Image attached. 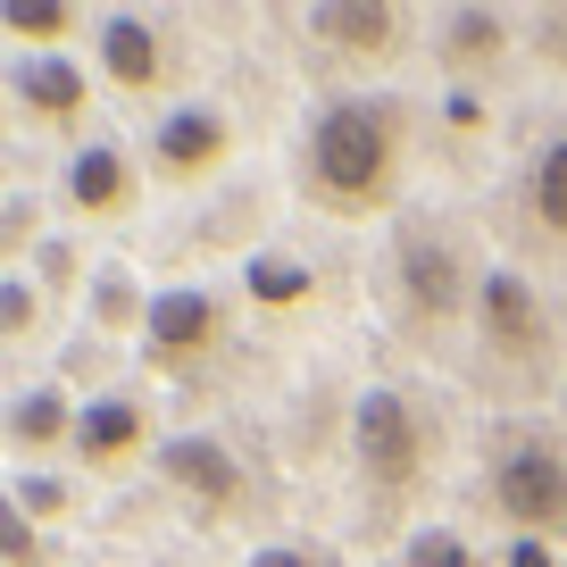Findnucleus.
Listing matches in <instances>:
<instances>
[{
  "mask_svg": "<svg viewBox=\"0 0 567 567\" xmlns=\"http://www.w3.org/2000/svg\"><path fill=\"white\" fill-rule=\"evenodd\" d=\"M409 142H417V101L401 92H334V101L309 117L301 151H292V193L318 217H384L401 200V167Z\"/></svg>",
  "mask_w": 567,
  "mask_h": 567,
  "instance_id": "1",
  "label": "nucleus"
},
{
  "mask_svg": "<svg viewBox=\"0 0 567 567\" xmlns=\"http://www.w3.org/2000/svg\"><path fill=\"white\" fill-rule=\"evenodd\" d=\"M476 501L509 543L567 550V434L550 417H493L476 460Z\"/></svg>",
  "mask_w": 567,
  "mask_h": 567,
  "instance_id": "2",
  "label": "nucleus"
},
{
  "mask_svg": "<svg viewBox=\"0 0 567 567\" xmlns=\"http://www.w3.org/2000/svg\"><path fill=\"white\" fill-rule=\"evenodd\" d=\"M434 460H443V417H434L417 392L409 384L359 392V409H351V476H359V493H368L375 526H392V517L434 484Z\"/></svg>",
  "mask_w": 567,
  "mask_h": 567,
  "instance_id": "3",
  "label": "nucleus"
},
{
  "mask_svg": "<svg viewBox=\"0 0 567 567\" xmlns=\"http://www.w3.org/2000/svg\"><path fill=\"white\" fill-rule=\"evenodd\" d=\"M467 326H476V368H484L476 384H501V392L559 384V318H550V301L517 267H484Z\"/></svg>",
  "mask_w": 567,
  "mask_h": 567,
  "instance_id": "4",
  "label": "nucleus"
},
{
  "mask_svg": "<svg viewBox=\"0 0 567 567\" xmlns=\"http://www.w3.org/2000/svg\"><path fill=\"white\" fill-rule=\"evenodd\" d=\"M476 267H467L460 234L443 217H401L392 226V301H401L409 334H451L460 318H476Z\"/></svg>",
  "mask_w": 567,
  "mask_h": 567,
  "instance_id": "5",
  "label": "nucleus"
},
{
  "mask_svg": "<svg viewBox=\"0 0 567 567\" xmlns=\"http://www.w3.org/2000/svg\"><path fill=\"white\" fill-rule=\"evenodd\" d=\"M226 342H234V309L217 301V292H200V284L151 292V318H142V359H151V375L200 384V375L226 359Z\"/></svg>",
  "mask_w": 567,
  "mask_h": 567,
  "instance_id": "6",
  "label": "nucleus"
},
{
  "mask_svg": "<svg viewBox=\"0 0 567 567\" xmlns=\"http://www.w3.org/2000/svg\"><path fill=\"white\" fill-rule=\"evenodd\" d=\"M92 51H101V75L125 101H159V92H176L184 68H193L184 34L167 18H142V9H109V18L92 25Z\"/></svg>",
  "mask_w": 567,
  "mask_h": 567,
  "instance_id": "7",
  "label": "nucleus"
},
{
  "mask_svg": "<svg viewBox=\"0 0 567 567\" xmlns=\"http://www.w3.org/2000/svg\"><path fill=\"white\" fill-rule=\"evenodd\" d=\"M226 159H234V117L217 101H176L142 134V167L159 184H209L226 176Z\"/></svg>",
  "mask_w": 567,
  "mask_h": 567,
  "instance_id": "8",
  "label": "nucleus"
},
{
  "mask_svg": "<svg viewBox=\"0 0 567 567\" xmlns=\"http://www.w3.org/2000/svg\"><path fill=\"white\" fill-rule=\"evenodd\" d=\"M75 467H92V476H125L134 460H151L159 451V434H151V401L142 392H92V401H75Z\"/></svg>",
  "mask_w": 567,
  "mask_h": 567,
  "instance_id": "9",
  "label": "nucleus"
},
{
  "mask_svg": "<svg viewBox=\"0 0 567 567\" xmlns=\"http://www.w3.org/2000/svg\"><path fill=\"white\" fill-rule=\"evenodd\" d=\"M151 460H159V476L176 484L200 517H243L250 509V476H243V460H234V443H217V434H167Z\"/></svg>",
  "mask_w": 567,
  "mask_h": 567,
  "instance_id": "10",
  "label": "nucleus"
},
{
  "mask_svg": "<svg viewBox=\"0 0 567 567\" xmlns=\"http://www.w3.org/2000/svg\"><path fill=\"white\" fill-rule=\"evenodd\" d=\"M309 34L326 42V59L342 68H392L409 42V9H384V0H326L309 9Z\"/></svg>",
  "mask_w": 567,
  "mask_h": 567,
  "instance_id": "11",
  "label": "nucleus"
},
{
  "mask_svg": "<svg viewBox=\"0 0 567 567\" xmlns=\"http://www.w3.org/2000/svg\"><path fill=\"white\" fill-rule=\"evenodd\" d=\"M9 109H25V117L42 125V134H75L84 125V109H92V75L75 68L68 51L59 59H34V51H18V68H9Z\"/></svg>",
  "mask_w": 567,
  "mask_h": 567,
  "instance_id": "12",
  "label": "nucleus"
},
{
  "mask_svg": "<svg viewBox=\"0 0 567 567\" xmlns=\"http://www.w3.org/2000/svg\"><path fill=\"white\" fill-rule=\"evenodd\" d=\"M59 200H68L75 217H92V226H117V217H134L142 176H134V159H125L117 142H84L68 159V176H59Z\"/></svg>",
  "mask_w": 567,
  "mask_h": 567,
  "instance_id": "13",
  "label": "nucleus"
},
{
  "mask_svg": "<svg viewBox=\"0 0 567 567\" xmlns=\"http://www.w3.org/2000/svg\"><path fill=\"white\" fill-rule=\"evenodd\" d=\"M434 59H443V75H451V92H476L484 75L501 68V59H509V34L517 25L501 18V9H443V18H434Z\"/></svg>",
  "mask_w": 567,
  "mask_h": 567,
  "instance_id": "14",
  "label": "nucleus"
},
{
  "mask_svg": "<svg viewBox=\"0 0 567 567\" xmlns=\"http://www.w3.org/2000/svg\"><path fill=\"white\" fill-rule=\"evenodd\" d=\"M0 434H9L18 467H34V460H51V451H68V443H75V401H68V384H25L18 401L0 409Z\"/></svg>",
  "mask_w": 567,
  "mask_h": 567,
  "instance_id": "15",
  "label": "nucleus"
},
{
  "mask_svg": "<svg viewBox=\"0 0 567 567\" xmlns=\"http://www.w3.org/2000/svg\"><path fill=\"white\" fill-rule=\"evenodd\" d=\"M84 318H92V334L101 342H125V334H142V318H151V292H142V276L134 267H92V284H84Z\"/></svg>",
  "mask_w": 567,
  "mask_h": 567,
  "instance_id": "16",
  "label": "nucleus"
},
{
  "mask_svg": "<svg viewBox=\"0 0 567 567\" xmlns=\"http://www.w3.org/2000/svg\"><path fill=\"white\" fill-rule=\"evenodd\" d=\"M526 226L543 234L550 250H567V134L543 142L526 167Z\"/></svg>",
  "mask_w": 567,
  "mask_h": 567,
  "instance_id": "17",
  "label": "nucleus"
},
{
  "mask_svg": "<svg viewBox=\"0 0 567 567\" xmlns=\"http://www.w3.org/2000/svg\"><path fill=\"white\" fill-rule=\"evenodd\" d=\"M84 9H68V0H9L0 9V34H18V42H34V59H59V42H75L84 34Z\"/></svg>",
  "mask_w": 567,
  "mask_h": 567,
  "instance_id": "18",
  "label": "nucleus"
},
{
  "mask_svg": "<svg viewBox=\"0 0 567 567\" xmlns=\"http://www.w3.org/2000/svg\"><path fill=\"white\" fill-rule=\"evenodd\" d=\"M243 292L259 309H309V292H318V276H309L301 250H259V259L243 267Z\"/></svg>",
  "mask_w": 567,
  "mask_h": 567,
  "instance_id": "19",
  "label": "nucleus"
},
{
  "mask_svg": "<svg viewBox=\"0 0 567 567\" xmlns=\"http://www.w3.org/2000/svg\"><path fill=\"white\" fill-rule=\"evenodd\" d=\"M392 567H493V559H484L467 534H451V526H409Z\"/></svg>",
  "mask_w": 567,
  "mask_h": 567,
  "instance_id": "20",
  "label": "nucleus"
},
{
  "mask_svg": "<svg viewBox=\"0 0 567 567\" xmlns=\"http://www.w3.org/2000/svg\"><path fill=\"white\" fill-rule=\"evenodd\" d=\"M9 501H18L34 526H68V517H75V484H68V476H51V467H18Z\"/></svg>",
  "mask_w": 567,
  "mask_h": 567,
  "instance_id": "21",
  "label": "nucleus"
},
{
  "mask_svg": "<svg viewBox=\"0 0 567 567\" xmlns=\"http://www.w3.org/2000/svg\"><path fill=\"white\" fill-rule=\"evenodd\" d=\"M84 259H75V243H68V234H42V243H34V292H42V301H68V292H84Z\"/></svg>",
  "mask_w": 567,
  "mask_h": 567,
  "instance_id": "22",
  "label": "nucleus"
},
{
  "mask_svg": "<svg viewBox=\"0 0 567 567\" xmlns=\"http://www.w3.org/2000/svg\"><path fill=\"white\" fill-rule=\"evenodd\" d=\"M0 567H59L51 543H42V526L9 501V484H0Z\"/></svg>",
  "mask_w": 567,
  "mask_h": 567,
  "instance_id": "23",
  "label": "nucleus"
},
{
  "mask_svg": "<svg viewBox=\"0 0 567 567\" xmlns=\"http://www.w3.org/2000/svg\"><path fill=\"white\" fill-rule=\"evenodd\" d=\"M42 292H34V276H0V334L9 342H25V334H42Z\"/></svg>",
  "mask_w": 567,
  "mask_h": 567,
  "instance_id": "24",
  "label": "nucleus"
},
{
  "mask_svg": "<svg viewBox=\"0 0 567 567\" xmlns=\"http://www.w3.org/2000/svg\"><path fill=\"white\" fill-rule=\"evenodd\" d=\"M484 125H493V101H484V92H451L443 101V134L451 142H476Z\"/></svg>",
  "mask_w": 567,
  "mask_h": 567,
  "instance_id": "25",
  "label": "nucleus"
},
{
  "mask_svg": "<svg viewBox=\"0 0 567 567\" xmlns=\"http://www.w3.org/2000/svg\"><path fill=\"white\" fill-rule=\"evenodd\" d=\"M59 375H68V384H101V375H109V342L101 334H75L68 359H59Z\"/></svg>",
  "mask_w": 567,
  "mask_h": 567,
  "instance_id": "26",
  "label": "nucleus"
},
{
  "mask_svg": "<svg viewBox=\"0 0 567 567\" xmlns=\"http://www.w3.org/2000/svg\"><path fill=\"white\" fill-rule=\"evenodd\" d=\"M42 234H34V200L25 193H9V209H0V259H18V250H34Z\"/></svg>",
  "mask_w": 567,
  "mask_h": 567,
  "instance_id": "27",
  "label": "nucleus"
},
{
  "mask_svg": "<svg viewBox=\"0 0 567 567\" xmlns=\"http://www.w3.org/2000/svg\"><path fill=\"white\" fill-rule=\"evenodd\" d=\"M250 567H342L326 543H267V550H250Z\"/></svg>",
  "mask_w": 567,
  "mask_h": 567,
  "instance_id": "28",
  "label": "nucleus"
},
{
  "mask_svg": "<svg viewBox=\"0 0 567 567\" xmlns=\"http://www.w3.org/2000/svg\"><path fill=\"white\" fill-rule=\"evenodd\" d=\"M493 567H559V550H550V543H501Z\"/></svg>",
  "mask_w": 567,
  "mask_h": 567,
  "instance_id": "29",
  "label": "nucleus"
},
{
  "mask_svg": "<svg viewBox=\"0 0 567 567\" xmlns=\"http://www.w3.org/2000/svg\"><path fill=\"white\" fill-rule=\"evenodd\" d=\"M543 59H550V68H567V18H543Z\"/></svg>",
  "mask_w": 567,
  "mask_h": 567,
  "instance_id": "30",
  "label": "nucleus"
},
{
  "mask_svg": "<svg viewBox=\"0 0 567 567\" xmlns=\"http://www.w3.org/2000/svg\"><path fill=\"white\" fill-rule=\"evenodd\" d=\"M0 117H9V92H0Z\"/></svg>",
  "mask_w": 567,
  "mask_h": 567,
  "instance_id": "31",
  "label": "nucleus"
},
{
  "mask_svg": "<svg viewBox=\"0 0 567 567\" xmlns=\"http://www.w3.org/2000/svg\"><path fill=\"white\" fill-rule=\"evenodd\" d=\"M0 209H9V193H0Z\"/></svg>",
  "mask_w": 567,
  "mask_h": 567,
  "instance_id": "32",
  "label": "nucleus"
}]
</instances>
